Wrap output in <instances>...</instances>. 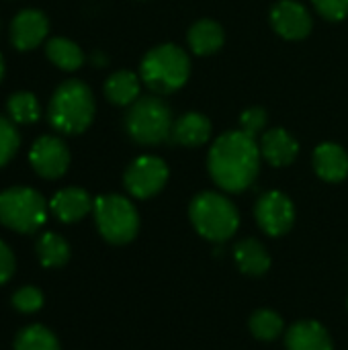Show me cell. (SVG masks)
I'll return each instance as SVG.
<instances>
[{
    "label": "cell",
    "mask_w": 348,
    "mask_h": 350,
    "mask_svg": "<svg viewBox=\"0 0 348 350\" xmlns=\"http://www.w3.org/2000/svg\"><path fill=\"white\" fill-rule=\"evenodd\" d=\"M187 43L195 55H213L226 43V33L219 23L213 18H201L193 23L187 33Z\"/></svg>",
    "instance_id": "18"
},
{
    "label": "cell",
    "mask_w": 348,
    "mask_h": 350,
    "mask_svg": "<svg viewBox=\"0 0 348 350\" xmlns=\"http://www.w3.org/2000/svg\"><path fill=\"white\" fill-rule=\"evenodd\" d=\"M92 207H94L92 197L80 187H66V189L57 191L49 201L51 213L64 224L80 221L82 217H86L92 211Z\"/></svg>",
    "instance_id": "14"
},
{
    "label": "cell",
    "mask_w": 348,
    "mask_h": 350,
    "mask_svg": "<svg viewBox=\"0 0 348 350\" xmlns=\"http://www.w3.org/2000/svg\"><path fill=\"white\" fill-rule=\"evenodd\" d=\"M94 221L101 236L111 244H127L139 232L135 205L123 195H101L94 199Z\"/></svg>",
    "instance_id": "7"
},
{
    "label": "cell",
    "mask_w": 348,
    "mask_h": 350,
    "mask_svg": "<svg viewBox=\"0 0 348 350\" xmlns=\"http://www.w3.org/2000/svg\"><path fill=\"white\" fill-rule=\"evenodd\" d=\"M258 146H260L263 160H267L275 168L293 164L299 154L297 139L287 129H281V127L265 131L258 139Z\"/></svg>",
    "instance_id": "13"
},
{
    "label": "cell",
    "mask_w": 348,
    "mask_h": 350,
    "mask_svg": "<svg viewBox=\"0 0 348 350\" xmlns=\"http://www.w3.org/2000/svg\"><path fill=\"white\" fill-rule=\"evenodd\" d=\"M260 146L244 131H226L209 148L207 170L213 183L228 193H242L260 172Z\"/></svg>",
    "instance_id": "1"
},
{
    "label": "cell",
    "mask_w": 348,
    "mask_h": 350,
    "mask_svg": "<svg viewBox=\"0 0 348 350\" xmlns=\"http://www.w3.org/2000/svg\"><path fill=\"white\" fill-rule=\"evenodd\" d=\"M18 148H21V133L16 129V123L0 115V168L6 166L16 156Z\"/></svg>",
    "instance_id": "26"
},
{
    "label": "cell",
    "mask_w": 348,
    "mask_h": 350,
    "mask_svg": "<svg viewBox=\"0 0 348 350\" xmlns=\"http://www.w3.org/2000/svg\"><path fill=\"white\" fill-rule=\"evenodd\" d=\"M172 111L160 94L139 96L127 107L123 127L127 135L139 146H158L170 139L172 133Z\"/></svg>",
    "instance_id": "4"
},
{
    "label": "cell",
    "mask_w": 348,
    "mask_h": 350,
    "mask_svg": "<svg viewBox=\"0 0 348 350\" xmlns=\"http://www.w3.org/2000/svg\"><path fill=\"white\" fill-rule=\"evenodd\" d=\"M234 258L240 271L250 277H260L271 269V254L256 238L240 240L234 248Z\"/></svg>",
    "instance_id": "20"
},
{
    "label": "cell",
    "mask_w": 348,
    "mask_h": 350,
    "mask_svg": "<svg viewBox=\"0 0 348 350\" xmlns=\"http://www.w3.org/2000/svg\"><path fill=\"white\" fill-rule=\"evenodd\" d=\"M92 62L96 64V68H103V66L107 64V57H105L103 53H98V51H96V53L92 55Z\"/></svg>",
    "instance_id": "31"
},
{
    "label": "cell",
    "mask_w": 348,
    "mask_h": 350,
    "mask_svg": "<svg viewBox=\"0 0 348 350\" xmlns=\"http://www.w3.org/2000/svg\"><path fill=\"white\" fill-rule=\"evenodd\" d=\"M6 117L16 125H31L41 117L39 98L29 90L12 92L6 100Z\"/></svg>",
    "instance_id": "22"
},
{
    "label": "cell",
    "mask_w": 348,
    "mask_h": 350,
    "mask_svg": "<svg viewBox=\"0 0 348 350\" xmlns=\"http://www.w3.org/2000/svg\"><path fill=\"white\" fill-rule=\"evenodd\" d=\"M211 131H213V127H211V121L207 115L189 111V113L180 115L178 119H174L170 139L183 148H199L211 139Z\"/></svg>",
    "instance_id": "15"
},
{
    "label": "cell",
    "mask_w": 348,
    "mask_h": 350,
    "mask_svg": "<svg viewBox=\"0 0 348 350\" xmlns=\"http://www.w3.org/2000/svg\"><path fill=\"white\" fill-rule=\"evenodd\" d=\"M287 350H332V338L320 322L304 320L289 328Z\"/></svg>",
    "instance_id": "19"
},
{
    "label": "cell",
    "mask_w": 348,
    "mask_h": 350,
    "mask_svg": "<svg viewBox=\"0 0 348 350\" xmlns=\"http://www.w3.org/2000/svg\"><path fill=\"white\" fill-rule=\"evenodd\" d=\"M267 123H269V117L263 107H250L240 115V131H244L246 135L254 139H258L265 133Z\"/></svg>",
    "instance_id": "27"
},
{
    "label": "cell",
    "mask_w": 348,
    "mask_h": 350,
    "mask_svg": "<svg viewBox=\"0 0 348 350\" xmlns=\"http://www.w3.org/2000/svg\"><path fill=\"white\" fill-rule=\"evenodd\" d=\"M12 275H14V254L10 246L0 240V285L10 281Z\"/></svg>",
    "instance_id": "30"
},
{
    "label": "cell",
    "mask_w": 348,
    "mask_h": 350,
    "mask_svg": "<svg viewBox=\"0 0 348 350\" xmlns=\"http://www.w3.org/2000/svg\"><path fill=\"white\" fill-rule=\"evenodd\" d=\"M29 162L41 178H62L70 168L68 144L59 135H41L29 150Z\"/></svg>",
    "instance_id": "9"
},
{
    "label": "cell",
    "mask_w": 348,
    "mask_h": 350,
    "mask_svg": "<svg viewBox=\"0 0 348 350\" xmlns=\"http://www.w3.org/2000/svg\"><path fill=\"white\" fill-rule=\"evenodd\" d=\"M314 170L326 183H340L348 176L347 150L334 142H324L314 150Z\"/></svg>",
    "instance_id": "16"
},
{
    "label": "cell",
    "mask_w": 348,
    "mask_h": 350,
    "mask_svg": "<svg viewBox=\"0 0 348 350\" xmlns=\"http://www.w3.org/2000/svg\"><path fill=\"white\" fill-rule=\"evenodd\" d=\"M12 308L21 314H35L37 310L43 308V293L33 285L21 287L12 295Z\"/></svg>",
    "instance_id": "28"
},
{
    "label": "cell",
    "mask_w": 348,
    "mask_h": 350,
    "mask_svg": "<svg viewBox=\"0 0 348 350\" xmlns=\"http://www.w3.org/2000/svg\"><path fill=\"white\" fill-rule=\"evenodd\" d=\"M314 8L326 21H343L348 16V0H312Z\"/></svg>",
    "instance_id": "29"
},
{
    "label": "cell",
    "mask_w": 348,
    "mask_h": 350,
    "mask_svg": "<svg viewBox=\"0 0 348 350\" xmlns=\"http://www.w3.org/2000/svg\"><path fill=\"white\" fill-rule=\"evenodd\" d=\"M271 25L277 35L289 41L306 39L312 33V12L297 0H279L271 8Z\"/></svg>",
    "instance_id": "12"
},
{
    "label": "cell",
    "mask_w": 348,
    "mask_h": 350,
    "mask_svg": "<svg viewBox=\"0 0 348 350\" xmlns=\"http://www.w3.org/2000/svg\"><path fill=\"white\" fill-rule=\"evenodd\" d=\"M254 215H256L260 230L273 238L285 236L295 224L293 201L281 191H269L260 195L254 207Z\"/></svg>",
    "instance_id": "10"
},
{
    "label": "cell",
    "mask_w": 348,
    "mask_h": 350,
    "mask_svg": "<svg viewBox=\"0 0 348 350\" xmlns=\"http://www.w3.org/2000/svg\"><path fill=\"white\" fill-rule=\"evenodd\" d=\"M250 332L265 342L277 340L283 332V318L273 310H258L250 318Z\"/></svg>",
    "instance_id": "25"
},
{
    "label": "cell",
    "mask_w": 348,
    "mask_h": 350,
    "mask_svg": "<svg viewBox=\"0 0 348 350\" xmlns=\"http://www.w3.org/2000/svg\"><path fill=\"white\" fill-rule=\"evenodd\" d=\"M142 78L131 70H117L105 80V96L111 105L129 107L142 96Z\"/></svg>",
    "instance_id": "17"
},
{
    "label": "cell",
    "mask_w": 348,
    "mask_h": 350,
    "mask_svg": "<svg viewBox=\"0 0 348 350\" xmlns=\"http://www.w3.org/2000/svg\"><path fill=\"white\" fill-rule=\"evenodd\" d=\"M193 228L209 242H226L240 228V213L236 205L213 191L199 193L189 207Z\"/></svg>",
    "instance_id": "5"
},
{
    "label": "cell",
    "mask_w": 348,
    "mask_h": 350,
    "mask_svg": "<svg viewBox=\"0 0 348 350\" xmlns=\"http://www.w3.org/2000/svg\"><path fill=\"white\" fill-rule=\"evenodd\" d=\"M37 258L45 269H57L64 267L70 258V244L55 232H47L43 236H39L37 244Z\"/></svg>",
    "instance_id": "23"
},
{
    "label": "cell",
    "mask_w": 348,
    "mask_h": 350,
    "mask_svg": "<svg viewBox=\"0 0 348 350\" xmlns=\"http://www.w3.org/2000/svg\"><path fill=\"white\" fill-rule=\"evenodd\" d=\"M14 350H59V342L51 330L33 324L23 328L14 338Z\"/></svg>",
    "instance_id": "24"
},
{
    "label": "cell",
    "mask_w": 348,
    "mask_h": 350,
    "mask_svg": "<svg viewBox=\"0 0 348 350\" xmlns=\"http://www.w3.org/2000/svg\"><path fill=\"white\" fill-rule=\"evenodd\" d=\"M45 55L55 68L64 72H76L84 66L82 47L68 37H51L45 43Z\"/></svg>",
    "instance_id": "21"
},
{
    "label": "cell",
    "mask_w": 348,
    "mask_h": 350,
    "mask_svg": "<svg viewBox=\"0 0 348 350\" xmlns=\"http://www.w3.org/2000/svg\"><path fill=\"white\" fill-rule=\"evenodd\" d=\"M189 76V53L176 43H162L152 47L139 64V78L154 94L176 92L187 84Z\"/></svg>",
    "instance_id": "3"
},
{
    "label": "cell",
    "mask_w": 348,
    "mask_h": 350,
    "mask_svg": "<svg viewBox=\"0 0 348 350\" xmlns=\"http://www.w3.org/2000/svg\"><path fill=\"white\" fill-rule=\"evenodd\" d=\"M49 33V18L43 10L37 8H23L18 10L8 29L10 43L16 51H33L39 47Z\"/></svg>",
    "instance_id": "11"
},
{
    "label": "cell",
    "mask_w": 348,
    "mask_h": 350,
    "mask_svg": "<svg viewBox=\"0 0 348 350\" xmlns=\"http://www.w3.org/2000/svg\"><path fill=\"white\" fill-rule=\"evenodd\" d=\"M2 78H4V57L0 53V82H2Z\"/></svg>",
    "instance_id": "32"
},
{
    "label": "cell",
    "mask_w": 348,
    "mask_h": 350,
    "mask_svg": "<svg viewBox=\"0 0 348 350\" xmlns=\"http://www.w3.org/2000/svg\"><path fill=\"white\" fill-rule=\"evenodd\" d=\"M168 166L158 156L135 158L123 174V185L127 193L135 199H150L158 195L168 183Z\"/></svg>",
    "instance_id": "8"
},
{
    "label": "cell",
    "mask_w": 348,
    "mask_h": 350,
    "mask_svg": "<svg viewBox=\"0 0 348 350\" xmlns=\"http://www.w3.org/2000/svg\"><path fill=\"white\" fill-rule=\"evenodd\" d=\"M96 113V103L90 86L82 80L62 82L47 105V121L62 135H80L84 133Z\"/></svg>",
    "instance_id": "2"
},
{
    "label": "cell",
    "mask_w": 348,
    "mask_h": 350,
    "mask_svg": "<svg viewBox=\"0 0 348 350\" xmlns=\"http://www.w3.org/2000/svg\"><path fill=\"white\" fill-rule=\"evenodd\" d=\"M43 195L31 187H10L0 193V224L18 234H35L47 219Z\"/></svg>",
    "instance_id": "6"
}]
</instances>
